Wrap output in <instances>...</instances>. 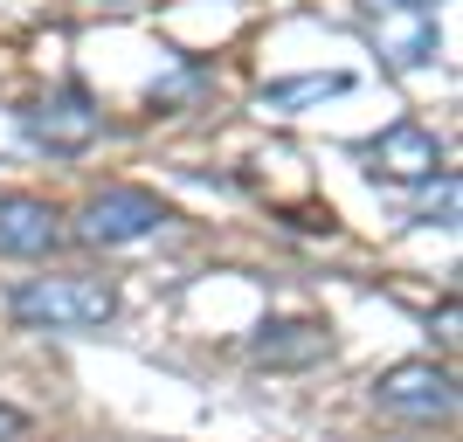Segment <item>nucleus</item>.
Returning <instances> with one entry per match:
<instances>
[{
	"label": "nucleus",
	"instance_id": "f257e3e1",
	"mask_svg": "<svg viewBox=\"0 0 463 442\" xmlns=\"http://www.w3.org/2000/svg\"><path fill=\"white\" fill-rule=\"evenodd\" d=\"M7 311L35 332H97V325L118 318V290H111V277L62 269V277H28V284L7 297Z\"/></svg>",
	"mask_w": 463,
	"mask_h": 442
},
{
	"label": "nucleus",
	"instance_id": "f03ea898",
	"mask_svg": "<svg viewBox=\"0 0 463 442\" xmlns=\"http://www.w3.org/2000/svg\"><path fill=\"white\" fill-rule=\"evenodd\" d=\"M166 229V208H159V193L146 187H104L90 193L77 208V242H90V249H132V242H146V235Z\"/></svg>",
	"mask_w": 463,
	"mask_h": 442
},
{
	"label": "nucleus",
	"instance_id": "7ed1b4c3",
	"mask_svg": "<svg viewBox=\"0 0 463 442\" xmlns=\"http://www.w3.org/2000/svg\"><path fill=\"white\" fill-rule=\"evenodd\" d=\"M373 408L394 422H449L457 415V373L436 360H402L373 381Z\"/></svg>",
	"mask_w": 463,
	"mask_h": 442
},
{
	"label": "nucleus",
	"instance_id": "20e7f679",
	"mask_svg": "<svg viewBox=\"0 0 463 442\" xmlns=\"http://www.w3.org/2000/svg\"><path fill=\"white\" fill-rule=\"evenodd\" d=\"M367 174L387 180V187H422V180L443 174V138L429 125H415V118H402L367 146Z\"/></svg>",
	"mask_w": 463,
	"mask_h": 442
},
{
	"label": "nucleus",
	"instance_id": "39448f33",
	"mask_svg": "<svg viewBox=\"0 0 463 442\" xmlns=\"http://www.w3.org/2000/svg\"><path fill=\"white\" fill-rule=\"evenodd\" d=\"M21 125H28V138H35L42 153H62V159H70V153H83V146H97L104 111H97L83 90H56V97H42Z\"/></svg>",
	"mask_w": 463,
	"mask_h": 442
},
{
	"label": "nucleus",
	"instance_id": "423d86ee",
	"mask_svg": "<svg viewBox=\"0 0 463 442\" xmlns=\"http://www.w3.org/2000/svg\"><path fill=\"white\" fill-rule=\"evenodd\" d=\"M62 214L42 193H0V256H49L62 249Z\"/></svg>",
	"mask_w": 463,
	"mask_h": 442
},
{
	"label": "nucleus",
	"instance_id": "0eeeda50",
	"mask_svg": "<svg viewBox=\"0 0 463 442\" xmlns=\"http://www.w3.org/2000/svg\"><path fill=\"white\" fill-rule=\"evenodd\" d=\"M332 353V332L318 318H270V325L250 339L256 366H318Z\"/></svg>",
	"mask_w": 463,
	"mask_h": 442
},
{
	"label": "nucleus",
	"instance_id": "6e6552de",
	"mask_svg": "<svg viewBox=\"0 0 463 442\" xmlns=\"http://www.w3.org/2000/svg\"><path fill=\"white\" fill-rule=\"evenodd\" d=\"M353 77L332 70V77H298V83H270L263 90V111H298V104H318V97H346Z\"/></svg>",
	"mask_w": 463,
	"mask_h": 442
},
{
	"label": "nucleus",
	"instance_id": "1a4fd4ad",
	"mask_svg": "<svg viewBox=\"0 0 463 442\" xmlns=\"http://www.w3.org/2000/svg\"><path fill=\"white\" fill-rule=\"evenodd\" d=\"M422 221H429V229H449V221H457V180H449V174H443V193L422 208Z\"/></svg>",
	"mask_w": 463,
	"mask_h": 442
},
{
	"label": "nucleus",
	"instance_id": "9d476101",
	"mask_svg": "<svg viewBox=\"0 0 463 442\" xmlns=\"http://www.w3.org/2000/svg\"><path fill=\"white\" fill-rule=\"evenodd\" d=\"M28 436V415H21V408H7L0 401V442H21Z\"/></svg>",
	"mask_w": 463,
	"mask_h": 442
}]
</instances>
